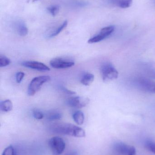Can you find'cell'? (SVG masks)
Masks as SVG:
<instances>
[{
    "mask_svg": "<svg viewBox=\"0 0 155 155\" xmlns=\"http://www.w3.org/2000/svg\"><path fill=\"white\" fill-rule=\"evenodd\" d=\"M49 130L53 134L71 136L76 137H85L84 130L79 127L68 123H56L49 126Z\"/></svg>",
    "mask_w": 155,
    "mask_h": 155,
    "instance_id": "cell-1",
    "label": "cell"
},
{
    "mask_svg": "<svg viewBox=\"0 0 155 155\" xmlns=\"http://www.w3.org/2000/svg\"><path fill=\"white\" fill-rule=\"evenodd\" d=\"M51 80V77L48 75H42L35 77L32 79L28 86L27 93L30 96H33L37 93L44 84Z\"/></svg>",
    "mask_w": 155,
    "mask_h": 155,
    "instance_id": "cell-2",
    "label": "cell"
},
{
    "mask_svg": "<svg viewBox=\"0 0 155 155\" xmlns=\"http://www.w3.org/2000/svg\"><path fill=\"white\" fill-rule=\"evenodd\" d=\"M100 71L103 81H110L118 78V71L114 66L110 63H104L101 66Z\"/></svg>",
    "mask_w": 155,
    "mask_h": 155,
    "instance_id": "cell-3",
    "label": "cell"
},
{
    "mask_svg": "<svg viewBox=\"0 0 155 155\" xmlns=\"http://www.w3.org/2000/svg\"><path fill=\"white\" fill-rule=\"evenodd\" d=\"M48 144L53 155H61L65 149L64 141L58 137H52L49 140Z\"/></svg>",
    "mask_w": 155,
    "mask_h": 155,
    "instance_id": "cell-4",
    "label": "cell"
},
{
    "mask_svg": "<svg viewBox=\"0 0 155 155\" xmlns=\"http://www.w3.org/2000/svg\"><path fill=\"white\" fill-rule=\"evenodd\" d=\"M136 86L143 91L155 93V82L146 77H140L135 81Z\"/></svg>",
    "mask_w": 155,
    "mask_h": 155,
    "instance_id": "cell-5",
    "label": "cell"
},
{
    "mask_svg": "<svg viewBox=\"0 0 155 155\" xmlns=\"http://www.w3.org/2000/svg\"><path fill=\"white\" fill-rule=\"evenodd\" d=\"M115 30V27L113 25L104 27L100 31L99 33L93 37L90 38L88 41L89 44L95 43L99 42L111 35Z\"/></svg>",
    "mask_w": 155,
    "mask_h": 155,
    "instance_id": "cell-6",
    "label": "cell"
},
{
    "mask_svg": "<svg viewBox=\"0 0 155 155\" xmlns=\"http://www.w3.org/2000/svg\"><path fill=\"white\" fill-rule=\"evenodd\" d=\"M50 65L56 69H67L72 67L75 62L70 59L63 58H56L50 61Z\"/></svg>",
    "mask_w": 155,
    "mask_h": 155,
    "instance_id": "cell-7",
    "label": "cell"
},
{
    "mask_svg": "<svg viewBox=\"0 0 155 155\" xmlns=\"http://www.w3.org/2000/svg\"><path fill=\"white\" fill-rule=\"evenodd\" d=\"M88 98L83 96H75L70 97L67 100V104L70 107L81 108L85 107L89 104Z\"/></svg>",
    "mask_w": 155,
    "mask_h": 155,
    "instance_id": "cell-8",
    "label": "cell"
},
{
    "mask_svg": "<svg viewBox=\"0 0 155 155\" xmlns=\"http://www.w3.org/2000/svg\"><path fill=\"white\" fill-rule=\"evenodd\" d=\"M114 149L117 153L122 155H136V154L134 147L122 142L116 143L114 145Z\"/></svg>",
    "mask_w": 155,
    "mask_h": 155,
    "instance_id": "cell-9",
    "label": "cell"
},
{
    "mask_svg": "<svg viewBox=\"0 0 155 155\" xmlns=\"http://www.w3.org/2000/svg\"><path fill=\"white\" fill-rule=\"evenodd\" d=\"M22 65L26 68L41 71H50V68L44 64L35 61H26L23 62L22 63Z\"/></svg>",
    "mask_w": 155,
    "mask_h": 155,
    "instance_id": "cell-10",
    "label": "cell"
},
{
    "mask_svg": "<svg viewBox=\"0 0 155 155\" xmlns=\"http://www.w3.org/2000/svg\"><path fill=\"white\" fill-rule=\"evenodd\" d=\"M13 26L16 32L20 36H25L28 34V28L22 21H16L14 24Z\"/></svg>",
    "mask_w": 155,
    "mask_h": 155,
    "instance_id": "cell-11",
    "label": "cell"
},
{
    "mask_svg": "<svg viewBox=\"0 0 155 155\" xmlns=\"http://www.w3.org/2000/svg\"><path fill=\"white\" fill-rule=\"evenodd\" d=\"M46 119L49 121L60 120L62 117V113L58 110H50L45 114Z\"/></svg>",
    "mask_w": 155,
    "mask_h": 155,
    "instance_id": "cell-12",
    "label": "cell"
},
{
    "mask_svg": "<svg viewBox=\"0 0 155 155\" xmlns=\"http://www.w3.org/2000/svg\"><path fill=\"white\" fill-rule=\"evenodd\" d=\"M72 117L75 122L79 125L83 124L84 122V114L82 111H77L75 112L73 114Z\"/></svg>",
    "mask_w": 155,
    "mask_h": 155,
    "instance_id": "cell-13",
    "label": "cell"
},
{
    "mask_svg": "<svg viewBox=\"0 0 155 155\" xmlns=\"http://www.w3.org/2000/svg\"><path fill=\"white\" fill-rule=\"evenodd\" d=\"M94 79V76L93 74L87 73L85 74L82 78L81 82L84 85L89 86L93 83Z\"/></svg>",
    "mask_w": 155,
    "mask_h": 155,
    "instance_id": "cell-14",
    "label": "cell"
},
{
    "mask_svg": "<svg viewBox=\"0 0 155 155\" xmlns=\"http://www.w3.org/2000/svg\"><path fill=\"white\" fill-rule=\"evenodd\" d=\"M1 110L4 112H9L12 111L13 108V104L9 99H6L1 102L0 105Z\"/></svg>",
    "mask_w": 155,
    "mask_h": 155,
    "instance_id": "cell-15",
    "label": "cell"
},
{
    "mask_svg": "<svg viewBox=\"0 0 155 155\" xmlns=\"http://www.w3.org/2000/svg\"><path fill=\"white\" fill-rule=\"evenodd\" d=\"M67 25H68L67 21H64V22H63V23L59 27H57L55 30H54L51 33H50L48 37L49 38H53V37L57 36L65 28H66Z\"/></svg>",
    "mask_w": 155,
    "mask_h": 155,
    "instance_id": "cell-16",
    "label": "cell"
},
{
    "mask_svg": "<svg viewBox=\"0 0 155 155\" xmlns=\"http://www.w3.org/2000/svg\"><path fill=\"white\" fill-rule=\"evenodd\" d=\"M143 71L147 77L155 79V68L148 65L143 66Z\"/></svg>",
    "mask_w": 155,
    "mask_h": 155,
    "instance_id": "cell-17",
    "label": "cell"
},
{
    "mask_svg": "<svg viewBox=\"0 0 155 155\" xmlns=\"http://www.w3.org/2000/svg\"><path fill=\"white\" fill-rule=\"evenodd\" d=\"M11 62L9 58L4 55H0V67H4L8 66Z\"/></svg>",
    "mask_w": 155,
    "mask_h": 155,
    "instance_id": "cell-18",
    "label": "cell"
},
{
    "mask_svg": "<svg viewBox=\"0 0 155 155\" xmlns=\"http://www.w3.org/2000/svg\"><path fill=\"white\" fill-rule=\"evenodd\" d=\"M47 10L48 12L52 16H55L59 12V6L56 5H52L47 7Z\"/></svg>",
    "mask_w": 155,
    "mask_h": 155,
    "instance_id": "cell-19",
    "label": "cell"
},
{
    "mask_svg": "<svg viewBox=\"0 0 155 155\" xmlns=\"http://www.w3.org/2000/svg\"><path fill=\"white\" fill-rule=\"evenodd\" d=\"M32 115L35 119L41 120L44 117V114L42 112L38 109H34L32 111Z\"/></svg>",
    "mask_w": 155,
    "mask_h": 155,
    "instance_id": "cell-20",
    "label": "cell"
},
{
    "mask_svg": "<svg viewBox=\"0 0 155 155\" xmlns=\"http://www.w3.org/2000/svg\"><path fill=\"white\" fill-rule=\"evenodd\" d=\"M145 147L148 151L155 154V142L152 141H147L146 143Z\"/></svg>",
    "mask_w": 155,
    "mask_h": 155,
    "instance_id": "cell-21",
    "label": "cell"
},
{
    "mask_svg": "<svg viewBox=\"0 0 155 155\" xmlns=\"http://www.w3.org/2000/svg\"><path fill=\"white\" fill-rule=\"evenodd\" d=\"M132 2L133 0H122L118 3V5L121 8H128L132 4Z\"/></svg>",
    "mask_w": 155,
    "mask_h": 155,
    "instance_id": "cell-22",
    "label": "cell"
},
{
    "mask_svg": "<svg viewBox=\"0 0 155 155\" xmlns=\"http://www.w3.org/2000/svg\"><path fill=\"white\" fill-rule=\"evenodd\" d=\"M2 155H15L14 149L12 146H9L5 148Z\"/></svg>",
    "mask_w": 155,
    "mask_h": 155,
    "instance_id": "cell-23",
    "label": "cell"
},
{
    "mask_svg": "<svg viewBox=\"0 0 155 155\" xmlns=\"http://www.w3.org/2000/svg\"><path fill=\"white\" fill-rule=\"evenodd\" d=\"M73 5L75 7H83L88 5V3L84 1H76L73 2Z\"/></svg>",
    "mask_w": 155,
    "mask_h": 155,
    "instance_id": "cell-24",
    "label": "cell"
},
{
    "mask_svg": "<svg viewBox=\"0 0 155 155\" xmlns=\"http://www.w3.org/2000/svg\"><path fill=\"white\" fill-rule=\"evenodd\" d=\"M25 76L24 73L23 72H18L15 75V79L17 83H20L22 82Z\"/></svg>",
    "mask_w": 155,
    "mask_h": 155,
    "instance_id": "cell-25",
    "label": "cell"
},
{
    "mask_svg": "<svg viewBox=\"0 0 155 155\" xmlns=\"http://www.w3.org/2000/svg\"><path fill=\"white\" fill-rule=\"evenodd\" d=\"M62 89L63 91L65 92V93H67L68 94H75V93H74V92H72V91H70V90H68V89H66V88H65V87H62Z\"/></svg>",
    "mask_w": 155,
    "mask_h": 155,
    "instance_id": "cell-26",
    "label": "cell"
},
{
    "mask_svg": "<svg viewBox=\"0 0 155 155\" xmlns=\"http://www.w3.org/2000/svg\"><path fill=\"white\" fill-rule=\"evenodd\" d=\"M65 155H79L78 153L76 152H74V151H72V152H69L67 153Z\"/></svg>",
    "mask_w": 155,
    "mask_h": 155,
    "instance_id": "cell-27",
    "label": "cell"
},
{
    "mask_svg": "<svg viewBox=\"0 0 155 155\" xmlns=\"http://www.w3.org/2000/svg\"><path fill=\"white\" fill-rule=\"evenodd\" d=\"M38 1V0H34V1Z\"/></svg>",
    "mask_w": 155,
    "mask_h": 155,
    "instance_id": "cell-28",
    "label": "cell"
}]
</instances>
